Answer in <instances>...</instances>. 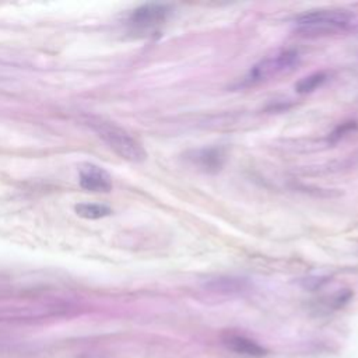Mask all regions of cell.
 Listing matches in <instances>:
<instances>
[{
	"instance_id": "52a82bcc",
	"label": "cell",
	"mask_w": 358,
	"mask_h": 358,
	"mask_svg": "<svg viewBox=\"0 0 358 358\" xmlns=\"http://www.w3.org/2000/svg\"><path fill=\"white\" fill-rule=\"evenodd\" d=\"M186 158L199 169L206 172H217L221 169L225 161V152L221 148H199L186 154Z\"/></svg>"
},
{
	"instance_id": "6da1fadb",
	"label": "cell",
	"mask_w": 358,
	"mask_h": 358,
	"mask_svg": "<svg viewBox=\"0 0 358 358\" xmlns=\"http://www.w3.org/2000/svg\"><path fill=\"white\" fill-rule=\"evenodd\" d=\"M294 25L296 32L303 36H326L354 29L358 20L345 10L320 8L298 15Z\"/></svg>"
},
{
	"instance_id": "8992f818",
	"label": "cell",
	"mask_w": 358,
	"mask_h": 358,
	"mask_svg": "<svg viewBox=\"0 0 358 358\" xmlns=\"http://www.w3.org/2000/svg\"><path fill=\"white\" fill-rule=\"evenodd\" d=\"M222 344L227 350L245 357L260 358L266 355V348L260 345L257 341L238 333H227L222 336Z\"/></svg>"
},
{
	"instance_id": "9c48e42d",
	"label": "cell",
	"mask_w": 358,
	"mask_h": 358,
	"mask_svg": "<svg viewBox=\"0 0 358 358\" xmlns=\"http://www.w3.org/2000/svg\"><path fill=\"white\" fill-rule=\"evenodd\" d=\"M207 287L217 292L232 294V292L243 291L246 288V282L241 278H217V280H213L211 282H208Z\"/></svg>"
},
{
	"instance_id": "3957f363",
	"label": "cell",
	"mask_w": 358,
	"mask_h": 358,
	"mask_svg": "<svg viewBox=\"0 0 358 358\" xmlns=\"http://www.w3.org/2000/svg\"><path fill=\"white\" fill-rule=\"evenodd\" d=\"M299 63V55L292 49L277 50L250 67L243 77V85H255L278 76L291 73Z\"/></svg>"
},
{
	"instance_id": "5b68a950",
	"label": "cell",
	"mask_w": 358,
	"mask_h": 358,
	"mask_svg": "<svg viewBox=\"0 0 358 358\" xmlns=\"http://www.w3.org/2000/svg\"><path fill=\"white\" fill-rule=\"evenodd\" d=\"M80 186L87 192L108 193L112 190V176L95 164L85 162L78 168Z\"/></svg>"
},
{
	"instance_id": "7a4b0ae2",
	"label": "cell",
	"mask_w": 358,
	"mask_h": 358,
	"mask_svg": "<svg viewBox=\"0 0 358 358\" xmlns=\"http://www.w3.org/2000/svg\"><path fill=\"white\" fill-rule=\"evenodd\" d=\"M88 126L123 159L143 162L147 158L144 147L119 124L101 117H90Z\"/></svg>"
},
{
	"instance_id": "ba28073f",
	"label": "cell",
	"mask_w": 358,
	"mask_h": 358,
	"mask_svg": "<svg viewBox=\"0 0 358 358\" xmlns=\"http://www.w3.org/2000/svg\"><path fill=\"white\" fill-rule=\"evenodd\" d=\"M76 213L87 220H98L110 215V207L99 203H80L76 206Z\"/></svg>"
},
{
	"instance_id": "30bf717a",
	"label": "cell",
	"mask_w": 358,
	"mask_h": 358,
	"mask_svg": "<svg viewBox=\"0 0 358 358\" xmlns=\"http://www.w3.org/2000/svg\"><path fill=\"white\" fill-rule=\"evenodd\" d=\"M327 76L323 71H316L312 73L306 77H302L296 84H295V90L301 94H308L315 91L317 87H320L324 81H326Z\"/></svg>"
},
{
	"instance_id": "277c9868",
	"label": "cell",
	"mask_w": 358,
	"mask_h": 358,
	"mask_svg": "<svg viewBox=\"0 0 358 358\" xmlns=\"http://www.w3.org/2000/svg\"><path fill=\"white\" fill-rule=\"evenodd\" d=\"M171 13L169 6L161 3H147L131 11L129 25L136 31H152L164 24Z\"/></svg>"
}]
</instances>
